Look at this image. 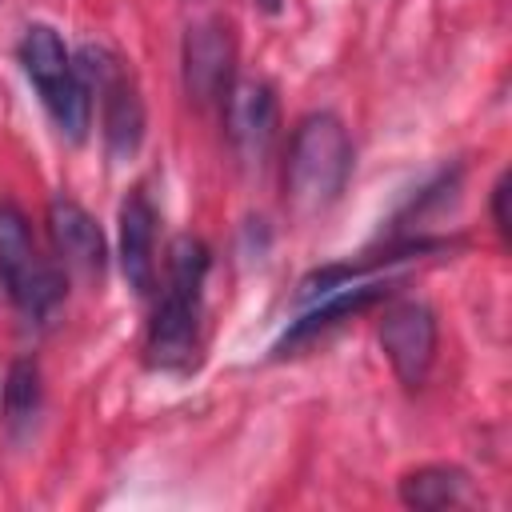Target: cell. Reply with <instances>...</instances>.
Listing matches in <instances>:
<instances>
[{
  "label": "cell",
  "mask_w": 512,
  "mask_h": 512,
  "mask_svg": "<svg viewBox=\"0 0 512 512\" xmlns=\"http://www.w3.org/2000/svg\"><path fill=\"white\" fill-rule=\"evenodd\" d=\"M352 172V140L332 112H312L296 124L284 160V200L308 220L340 200Z\"/></svg>",
  "instance_id": "6da1fadb"
},
{
  "label": "cell",
  "mask_w": 512,
  "mask_h": 512,
  "mask_svg": "<svg viewBox=\"0 0 512 512\" xmlns=\"http://www.w3.org/2000/svg\"><path fill=\"white\" fill-rule=\"evenodd\" d=\"M208 276V248L196 236H176L168 244V288L148 320V364L184 368L196 352L200 328V288Z\"/></svg>",
  "instance_id": "7a4b0ae2"
},
{
  "label": "cell",
  "mask_w": 512,
  "mask_h": 512,
  "mask_svg": "<svg viewBox=\"0 0 512 512\" xmlns=\"http://www.w3.org/2000/svg\"><path fill=\"white\" fill-rule=\"evenodd\" d=\"M20 64L28 72V80L36 84L48 116L56 120V128L72 140H84L88 128V88L80 80V68L72 64L64 40L48 28V24H32L20 40Z\"/></svg>",
  "instance_id": "3957f363"
},
{
  "label": "cell",
  "mask_w": 512,
  "mask_h": 512,
  "mask_svg": "<svg viewBox=\"0 0 512 512\" xmlns=\"http://www.w3.org/2000/svg\"><path fill=\"white\" fill-rule=\"evenodd\" d=\"M0 280L8 284L16 308L28 316H48L64 296L60 268L36 252L24 212L8 200H0Z\"/></svg>",
  "instance_id": "277c9868"
},
{
  "label": "cell",
  "mask_w": 512,
  "mask_h": 512,
  "mask_svg": "<svg viewBox=\"0 0 512 512\" xmlns=\"http://www.w3.org/2000/svg\"><path fill=\"white\" fill-rule=\"evenodd\" d=\"M380 348L404 388L424 384L436 360V316L420 300H400L380 320Z\"/></svg>",
  "instance_id": "5b68a950"
},
{
  "label": "cell",
  "mask_w": 512,
  "mask_h": 512,
  "mask_svg": "<svg viewBox=\"0 0 512 512\" xmlns=\"http://www.w3.org/2000/svg\"><path fill=\"white\" fill-rule=\"evenodd\" d=\"M276 96L264 80H240L224 92V132L240 164L260 168L276 140Z\"/></svg>",
  "instance_id": "8992f818"
},
{
  "label": "cell",
  "mask_w": 512,
  "mask_h": 512,
  "mask_svg": "<svg viewBox=\"0 0 512 512\" xmlns=\"http://www.w3.org/2000/svg\"><path fill=\"white\" fill-rule=\"evenodd\" d=\"M232 36L220 20H204L184 36V88L196 104L224 100L232 88Z\"/></svg>",
  "instance_id": "52a82bcc"
},
{
  "label": "cell",
  "mask_w": 512,
  "mask_h": 512,
  "mask_svg": "<svg viewBox=\"0 0 512 512\" xmlns=\"http://www.w3.org/2000/svg\"><path fill=\"white\" fill-rule=\"evenodd\" d=\"M48 236L60 256V268L80 276V280H100L104 276V232L100 224L68 196H56L48 204Z\"/></svg>",
  "instance_id": "ba28073f"
},
{
  "label": "cell",
  "mask_w": 512,
  "mask_h": 512,
  "mask_svg": "<svg viewBox=\"0 0 512 512\" xmlns=\"http://www.w3.org/2000/svg\"><path fill=\"white\" fill-rule=\"evenodd\" d=\"M156 212L144 192L120 204V272L132 292L148 296L156 284Z\"/></svg>",
  "instance_id": "9c48e42d"
},
{
  "label": "cell",
  "mask_w": 512,
  "mask_h": 512,
  "mask_svg": "<svg viewBox=\"0 0 512 512\" xmlns=\"http://www.w3.org/2000/svg\"><path fill=\"white\" fill-rule=\"evenodd\" d=\"M384 296H388V280H384V284H380V280H364V284H360V280H348V284L324 292L316 308H308L300 320H292V328L284 332V340L276 344V352L300 348L304 340H312V336L336 328L340 320H348L352 312H360V308H368V304H376V300H384Z\"/></svg>",
  "instance_id": "30bf717a"
},
{
  "label": "cell",
  "mask_w": 512,
  "mask_h": 512,
  "mask_svg": "<svg viewBox=\"0 0 512 512\" xmlns=\"http://www.w3.org/2000/svg\"><path fill=\"white\" fill-rule=\"evenodd\" d=\"M100 88H104V140L112 156H132L144 136V104L136 88L112 68L100 64Z\"/></svg>",
  "instance_id": "8fae6325"
},
{
  "label": "cell",
  "mask_w": 512,
  "mask_h": 512,
  "mask_svg": "<svg viewBox=\"0 0 512 512\" xmlns=\"http://www.w3.org/2000/svg\"><path fill=\"white\" fill-rule=\"evenodd\" d=\"M464 472L460 468H448V464H428V468H416L400 480V500L408 508H424V512H436V508H452L464 500Z\"/></svg>",
  "instance_id": "7c38bea8"
},
{
  "label": "cell",
  "mask_w": 512,
  "mask_h": 512,
  "mask_svg": "<svg viewBox=\"0 0 512 512\" xmlns=\"http://www.w3.org/2000/svg\"><path fill=\"white\" fill-rule=\"evenodd\" d=\"M36 400H40V376H36V364L20 360L12 364L8 372V384H4V408L12 420H28L36 412Z\"/></svg>",
  "instance_id": "4fadbf2b"
},
{
  "label": "cell",
  "mask_w": 512,
  "mask_h": 512,
  "mask_svg": "<svg viewBox=\"0 0 512 512\" xmlns=\"http://www.w3.org/2000/svg\"><path fill=\"white\" fill-rule=\"evenodd\" d=\"M508 176H500L496 180V188H492V216H496V228L508 236Z\"/></svg>",
  "instance_id": "5bb4252c"
}]
</instances>
